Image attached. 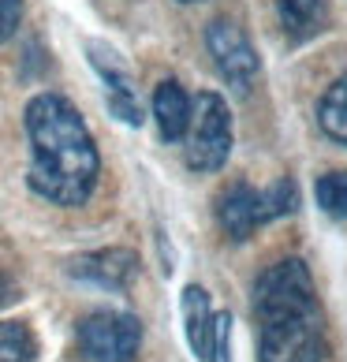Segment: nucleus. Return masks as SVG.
I'll return each instance as SVG.
<instances>
[{
    "label": "nucleus",
    "mask_w": 347,
    "mask_h": 362,
    "mask_svg": "<svg viewBox=\"0 0 347 362\" xmlns=\"http://www.w3.org/2000/svg\"><path fill=\"white\" fill-rule=\"evenodd\" d=\"M258 206H261V224L295 213L299 209V187H295V180H276L273 187L258 191Z\"/></svg>",
    "instance_id": "4468645a"
},
{
    "label": "nucleus",
    "mask_w": 347,
    "mask_h": 362,
    "mask_svg": "<svg viewBox=\"0 0 347 362\" xmlns=\"http://www.w3.org/2000/svg\"><path fill=\"white\" fill-rule=\"evenodd\" d=\"M206 49H209L213 64H217L220 78L235 93H247L254 86V78L261 71V60H258L254 45H250V37L239 30L232 19H213L206 26Z\"/></svg>",
    "instance_id": "39448f33"
},
{
    "label": "nucleus",
    "mask_w": 347,
    "mask_h": 362,
    "mask_svg": "<svg viewBox=\"0 0 347 362\" xmlns=\"http://www.w3.org/2000/svg\"><path fill=\"white\" fill-rule=\"evenodd\" d=\"M180 4H202V0H180Z\"/></svg>",
    "instance_id": "6ab92c4d"
},
{
    "label": "nucleus",
    "mask_w": 347,
    "mask_h": 362,
    "mask_svg": "<svg viewBox=\"0 0 347 362\" xmlns=\"http://www.w3.org/2000/svg\"><path fill=\"white\" fill-rule=\"evenodd\" d=\"M187 168L220 172L232 157V112L228 101L213 90H202L191 101V124H187Z\"/></svg>",
    "instance_id": "7ed1b4c3"
},
{
    "label": "nucleus",
    "mask_w": 347,
    "mask_h": 362,
    "mask_svg": "<svg viewBox=\"0 0 347 362\" xmlns=\"http://www.w3.org/2000/svg\"><path fill=\"white\" fill-rule=\"evenodd\" d=\"M19 299H23L19 284H16L8 273H0V310H4V306H11V303H19Z\"/></svg>",
    "instance_id": "a211bd4d"
},
{
    "label": "nucleus",
    "mask_w": 347,
    "mask_h": 362,
    "mask_svg": "<svg viewBox=\"0 0 347 362\" xmlns=\"http://www.w3.org/2000/svg\"><path fill=\"white\" fill-rule=\"evenodd\" d=\"M68 276L83 280L90 288L101 291H127L139 276V254L127 247H105V250H90L68 262Z\"/></svg>",
    "instance_id": "0eeeda50"
},
{
    "label": "nucleus",
    "mask_w": 347,
    "mask_h": 362,
    "mask_svg": "<svg viewBox=\"0 0 347 362\" xmlns=\"http://www.w3.org/2000/svg\"><path fill=\"white\" fill-rule=\"evenodd\" d=\"M0 362H37V337L26 321H0Z\"/></svg>",
    "instance_id": "ddd939ff"
},
{
    "label": "nucleus",
    "mask_w": 347,
    "mask_h": 362,
    "mask_svg": "<svg viewBox=\"0 0 347 362\" xmlns=\"http://www.w3.org/2000/svg\"><path fill=\"white\" fill-rule=\"evenodd\" d=\"M288 42H310L329 26V0H276Z\"/></svg>",
    "instance_id": "9d476101"
},
{
    "label": "nucleus",
    "mask_w": 347,
    "mask_h": 362,
    "mask_svg": "<svg viewBox=\"0 0 347 362\" xmlns=\"http://www.w3.org/2000/svg\"><path fill=\"white\" fill-rule=\"evenodd\" d=\"M258 358L261 362H325L329 337L317 288L302 258H284L254 280Z\"/></svg>",
    "instance_id": "f03ea898"
},
{
    "label": "nucleus",
    "mask_w": 347,
    "mask_h": 362,
    "mask_svg": "<svg viewBox=\"0 0 347 362\" xmlns=\"http://www.w3.org/2000/svg\"><path fill=\"white\" fill-rule=\"evenodd\" d=\"M183 332L191 344L194 358H209V337H213V310H209V291L206 288H183Z\"/></svg>",
    "instance_id": "9b49d317"
},
{
    "label": "nucleus",
    "mask_w": 347,
    "mask_h": 362,
    "mask_svg": "<svg viewBox=\"0 0 347 362\" xmlns=\"http://www.w3.org/2000/svg\"><path fill=\"white\" fill-rule=\"evenodd\" d=\"M75 340L86 362H135L142 347V321L127 310H93L75 325Z\"/></svg>",
    "instance_id": "20e7f679"
},
{
    "label": "nucleus",
    "mask_w": 347,
    "mask_h": 362,
    "mask_svg": "<svg viewBox=\"0 0 347 362\" xmlns=\"http://www.w3.org/2000/svg\"><path fill=\"white\" fill-rule=\"evenodd\" d=\"M217 224L232 243H243L261 228V206L258 191L250 183H228L217 194Z\"/></svg>",
    "instance_id": "6e6552de"
},
{
    "label": "nucleus",
    "mask_w": 347,
    "mask_h": 362,
    "mask_svg": "<svg viewBox=\"0 0 347 362\" xmlns=\"http://www.w3.org/2000/svg\"><path fill=\"white\" fill-rule=\"evenodd\" d=\"M153 119L165 142H180L191 124V93H187L176 78H165L153 90Z\"/></svg>",
    "instance_id": "1a4fd4ad"
},
{
    "label": "nucleus",
    "mask_w": 347,
    "mask_h": 362,
    "mask_svg": "<svg viewBox=\"0 0 347 362\" xmlns=\"http://www.w3.org/2000/svg\"><path fill=\"white\" fill-rule=\"evenodd\" d=\"M23 23V0H0V45L19 30Z\"/></svg>",
    "instance_id": "f3484780"
},
{
    "label": "nucleus",
    "mask_w": 347,
    "mask_h": 362,
    "mask_svg": "<svg viewBox=\"0 0 347 362\" xmlns=\"http://www.w3.org/2000/svg\"><path fill=\"white\" fill-rule=\"evenodd\" d=\"M314 198L322 206V213L343 221L347 217V172H325V176H317Z\"/></svg>",
    "instance_id": "2eb2a0df"
},
{
    "label": "nucleus",
    "mask_w": 347,
    "mask_h": 362,
    "mask_svg": "<svg viewBox=\"0 0 347 362\" xmlns=\"http://www.w3.org/2000/svg\"><path fill=\"white\" fill-rule=\"evenodd\" d=\"M317 127L325 131V139L347 146V71L317 101Z\"/></svg>",
    "instance_id": "f8f14e48"
},
{
    "label": "nucleus",
    "mask_w": 347,
    "mask_h": 362,
    "mask_svg": "<svg viewBox=\"0 0 347 362\" xmlns=\"http://www.w3.org/2000/svg\"><path fill=\"white\" fill-rule=\"evenodd\" d=\"M206 362H232V317H228V310L213 314V337H209V358Z\"/></svg>",
    "instance_id": "dca6fc26"
},
{
    "label": "nucleus",
    "mask_w": 347,
    "mask_h": 362,
    "mask_svg": "<svg viewBox=\"0 0 347 362\" xmlns=\"http://www.w3.org/2000/svg\"><path fill=\"white\" fill-rule=\"evenodd\" d=\"M23 127L30 139V168H26L30 191L64 209L86 206L98 191L101 153L83 112L64 93L49 90L26 101Z\"/></svg>",
    "instance_id": "f257e3e1"
},
{
    "label": "nucleus",
    "mask_w": 347,
    "mask_h": 362,
    "mask_svg": "<svg viewBox=\"0 0 347 362\" xmlns=\"http://www.w3.org/2000/svg\"><path fill=\"white\" fill-rule=\"evenodd\" d=\"M86 57H90V68L98 71V78L105 83V105L109 112L127 127H142V101H139V90L131 83V71L127 64L119 60V52L105 42H86Z\"/></svg>",
    "instance_id": "423d86ee"
}]
</instances>
